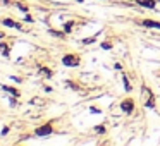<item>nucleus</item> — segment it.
<instances>
[{"label":"nucleus","mask_w":160,"mask_h":146,"mask_svg":"<svg viewBox=\"0 0 160 146\" xmlns=\"http://www.w3.org/2000/svg\"><path fill=\"white\" fill-rule=\"evenodd\" d=\"M62 64L69 67H76V66H79V59L76 55H72V53H67V55L62 57Z\"/></svg>","instance_id":"nucleus-1"},{"label":"nucleus","mask_w":160,"mask_h":146,"mask_svg":"<svg viewBox=\"0 0 160 146\" xmlns=\"http://www.w3.org/2000/svg\"><path fill=\"white\" fill-rule=\"evenodd\" d=\"M52 132H53L52 124H43L42 127H38V129L35 131V134H36V136H40V138H45V136L52 134Z\"/></svg>","instance_id":"nucleus-2"},{"label":"nucleus","mask_w":160,"mask_h":146,"mask_svg":"<svg viewBox=\"0 0 160 146\" xmlns=\"http://www.w3.org/2000/svg\"><path fill=\"white\" fill-rule=\"evenodd\" d=\"M121 110L126 112V114H131V112L134 110V101L132 100H124L121 103Z\"/></svg>","instance_id":"nucleus-3"},{"label":"nucleus","mask_w":160,"mask_h":146,"mask_svg":"<svg viewBox=\"0 0 160 146\" xmlns=\"http://www.w3.org/2000/svg\"><path fill=\"white\" fill-rule=\"evenodd\" d=\"M136 4L141 5V7H146V9H155L157 2L155 0H136Z\"/></svg>","instance_id":"nucleus-4"},{"label":"nucleus","mask_w":160,"mask_h":146,"mask_svg":"<svg viewBox=\"0 0 160 146\" xmlns=\"http://www.w3.org/2000/svg\"><path fill=\"white\" fill-rule=\"evenodd\" d=\"M2 24H5V26H9V28H16V29H24L19 22H16V21H12V19H4L2 21Z\"/></svg>","instance_id":"nucleus-5"},{"label":"nucleus","mask_w":160,"mask_h":146,"mask_svg":"<svg viewBox=\"0 0 160 146\" xmlns=\"http://www.w3.org/2000/svg\"><path fill=\"white\" fill-rule=\"evenodd\" d=\"M143 26H146V28H155V29H160V22L157 21H150V19H145V21H141Z\"/></svg>","instance_id":"nucleus-6"},{"label":"nucleus","mask_w":160,"mask_h":146,"mask_svg":"<svg viewBox=\"0 0 160 146\" xmlns=\"http://www.w3.org/2000/svg\"><path fill=\"white\" fill-rule=\"evenodd\" d=\"M4 90L7 91V93L14 95V98H19V91L18 90H14V88H11V86H4Z\"/></svg>","instance_id":"nucleus-7"},{"label":"nucleus","mask_w":160,"mask_h":146,"mask_svg":"<svg viewBox=\"0 0 160 146\" xmlns=\"http://www.w3.org/2000/svg\"><path fill=\"white\" fill-rule=\"evenodd\" d=\"M72 28H74V22H66V24H64V33H71L72 31Z\"/></svg>","instance_id":"nucleus-8"},{"label":"nucleus","mask_w":160,"mask_h":146,"mask_svg":"<svg viewBox=\"0 0 160 146\" xmlns=\"http://www.w3.org/2000/svg\"><path fill=\"white\" fill-rule=\"evenodd\" d=\"M50 35H52V36H55V38H64V33L55 31V29H50Z\"/></svg>","instance_id":"nucleus-9"},{"label":"nucleus","mask_w":160,"mask_h":146,"mask_svg":"<svg viewBox=\"0 0 160 146\" xmlns=\"http://www.w3.org/2000/svg\"><path fill=\"white\" fill-rule=\"evenodd\" d=\"M0 50H2V53H4V55H5V57H7V55H9V46H7V45H5V43H2V45H0Z\"/></svg>","instance_id":"nucleus-10"},{"label":"nucleus","mask_w":160,"mask_h":146,"mask_svg":"<svg viewBox=\"0 0 160 146\" xmlns=\"http://www.w3.org/2000/svg\"><path fill=\"white\" fill-rule=\"evenodd\" d=\"M124 88H126V91H131V83H129L128 76H124Z\"/></svg>","instance_id":"nucleus-11"},{"label":"nucleus","mask_w":160,"mask_h":146,"mask_svg":"<svg viewBox=\"0 0 160 146\" xmlns=\"http://www.w3.org/2000/svg\"><path fill=\"white\" fill-rule=\"evenodd\" d=\"M42 72L45 74L47 77H52V71H48V69H47V67H42Z\"/></svg>","instance_id":"nucleus-12"},{"label":"nucleus","mask_w":160,"mask_h":146,"mask_svg":"<svg viewBox=\"0 0 160 146\" xmlns=\"http://www.w3.org/2000/svg\"><path fill=\"white\" fill-rule=\"evenodd\" d=\"M93 41H95V38H84V40H83V43H84V45H91Z\"/></svg>","instance_id":"nucleus-13"},{"label":"nucleus","mask_w":160,"mask_h":146,"mask_svg":"<svg viewBox=\"0 0 160 146\" xmlns=\"http://www.w3.org/2000/svg\"><path fill=\"white\" fill-rule=\"evenodd\" d=\"M95 131L100 132V134H103V132H105V127H103V125H98V127H95Z\"/></svg>","instance_id":"nucleus-14"},{"label":"nucleus","mask_w":160,"mask_h":146,"mask_svg":"<svg viewBox=\"0 0 160 146\" xmlns=\"http://www.w3.org/2000/svg\"><path fill=\"white\" fill-rule=\"evenodd\" d=\"M18 7H19V9H21V11H22V12H28V7H26V5H24V4H18Z\"/></svg>","instance_id":"nucleus-15"},{"label":"nucleus","mask_w":160,"mask_h":146,"mask_svg":"<svg viewBox=\"0 0 160 146\" xmlns=\"http://www.w3.org/2000/svg\"><path fill=\"white\" fill-rule=\"evenodd\" d=\"M0 38H4V33H2V31H0Z\"/></svg>","instance_id":"nucleus-16"}]
</instances>
